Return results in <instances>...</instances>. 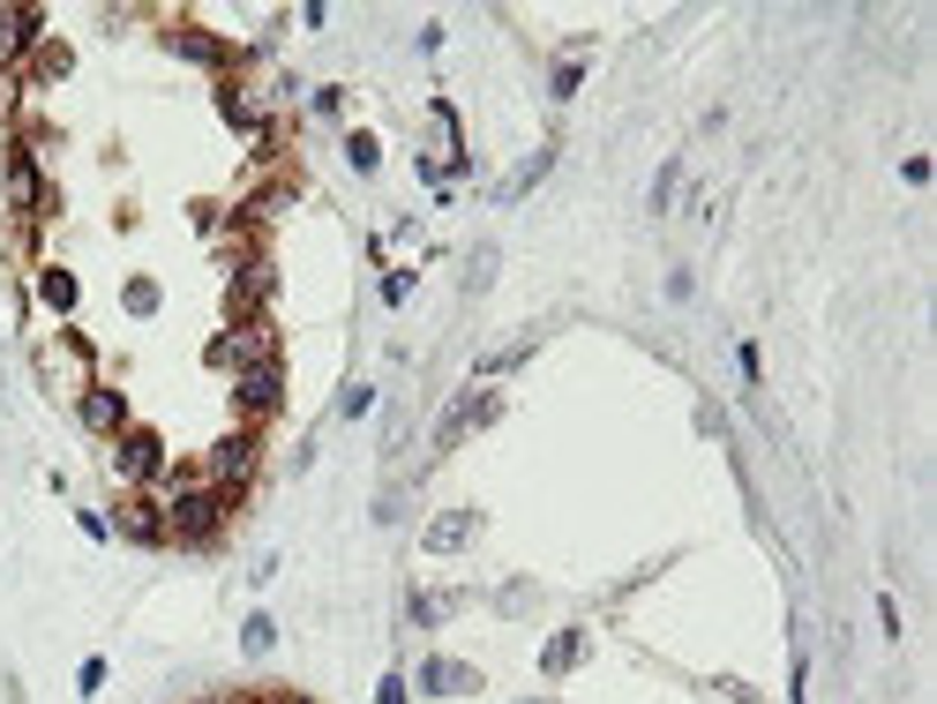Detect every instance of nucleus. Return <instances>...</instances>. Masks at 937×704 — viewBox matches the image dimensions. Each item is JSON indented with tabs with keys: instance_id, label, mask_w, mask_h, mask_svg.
Returning a JSON list of instances; mask_svg holds the SVG:
<instances>
[{
	"instance_id": "nucleus-1",
	"label": "nucleus",
	"mask_w": 937,
	"mask_h": 704,
	"mask_svg": "<svg viewBox=\"0 0 937 704\" xmlns=\"http://www.w3.org/2000/svg\"><path fill=\"white\" fill-rule=\"evenodd\" d=\"M217 525H225V495H217L211 480H203V488H172L166 539H217Z\"/></svg>"
},
{
	"instance_id": "nucleus-6",
	"label": "nucleus",
	"mask_w": 937,
	"mask_h": 704,
	"mask_svg": "<svg viewBox=\"0 0 937 704\" xmlns=\"http://www.w3.org/2000/svg\"><path fill=\"white\" fill-rule=\"evenodd\" d=\"M488 420H503V398H495V390H466V398H458V413H443V427H435V450H450V443L480 435Z\"/></svg>"
},
{
	"instance_id": "nucleus-22",
	"label": "nucleus",
	"mask_w": 937,
	"mask_h": 704,
	"mask_svg": "<svg viewBox=\"0 0 937 704\" xmlns=\"http://www.w3.org/2000/svg\"><path fill=\"white\" fill-rule=\"evenodd\" d=\"M121 308H129V315H158V286H150V278H129Z\"/></svg>"
},
{
	"instance_id": "nucleus-27",
	"label": "nucleus",
	"mask_w": 937,
	"mask_h": 704,
	"mask_svg": "<svg viewBox=\"0 0 937 704\" xmlns=\"http://www.w3.org/2000/svg\"><path fill=\"white\" fill-rule=\"evenodd\" d=\"M376 704H405V674H383V690H376Z\"/></svg>"
},
{
	"instance_id": "nucleus-21",
	"label": "nucleus",
	"mask_w": 937,
	"mask_h": 704,
	"mask_svg": "<svg viewBox=\"0 0 937 704\" xmlns=\"http://www.w3.org/2000/svg\"><path fill=\"white\" fill-rule=\"evenodd\" d=\"M450 607H458V592H443V600H435V592H413V607H405V615H413V622H443Z\"/></svg>"
},
{
	"instance_id": "nucleus-4",
	"label": "nucleus",
	"mask_w": 937,
	"mask_h": 704,
	"mask_svg": "<svg viewBox=\"0 0 937 704\" xmlns=\"http://www.w3.org/2000/svg\"><path fill=\"white\" fill-rule=\"evenodd\" d=\"M211 368L225 375H241V368H263L270 360V323H233L225 337H211V353H203Z\"/></svg>"
},
{
	"instance_id": "nucleus-19",
	"label": "nucleus",
	"mask_w": 937,
	"mask_h": 704,
	"mask_svg": "<svg viewBox=\"0 0 937 704\" xmlns=\"http://www.w3.org/2000/svg\"><path fill=\"white\" fill-rule=\"evenodd\" d=\"M172 45H180L188 60H203V68H225V45H217V38H203V31H180Z\"/></svg>"
},
{
	"instance_id": "nucleus-16",
	"label": "nucleus",
	"mask_w": 937,
	"mask_h": 704,
	"mask_svg": "<svg viewBox=\"0 0 937 704\" xmlns=\"http://www.w3.org/2000/svg\"><path fill=\"white\" fill-rule=\"evenodd\" d=\"M38 300L68 315V308H76V278H68V270H38Z\"/></svg>"
},
{
	"instance_id": "nucleus-7",
	"label": "nucleus",
	"mask_w": 937,
	"mask_h": 704,
	"mask_svg": "<svg viewBox=\"0 0 937 704\" xmlns=\"http://www.w3.org/2000/svg\"><path fill=\"white\" fill-rule=\"evenodd\" d=\"M76 420H83L90 435H121L129 427V398L105 390V382H90V390H76Z\"/></svg>"
},
{
	"instance_id": "nucleus-5",
	"label": "nucleus",
	"mask_w": 937,
	"mask_h": 704,
	"mask_svg": "<svg viewBox=\"0 0 937 704\" xmlns=\"http://www.w3.org/2000/svg\"><path fill=\"white\" fill-rule=\"evenodd\" d=\"M278 398H286V375H278V360H263V368H241V375H233V405H241V420H270V413H278Z\"/></svg>"
},
{
	"instance_id": "nucleus-24",
	"label": "nucleus",
	"mask_w": 937,
	"mask_h": 704,
	"mask_svg": "<svg viewBox=\"0 0 937 704\" xmlns=\"http://www.w3.org/2000/svg\"><path fill=\"white\" fill-rule=\"evenodd\" d=\"M76 690H83V697H98V690H105V660H83V667H76Z\"/></svg>"
},
{
	"instance_id": "nucleus-25",
	"label": "nucleus",
	"mask_w": 937,
	"mask_h": 704,
	"mask_svg": "<svg viewBox=\"0 0 937 704\" xmlns=\"http://www.w3.org/2000/svg\"><path fill=\"white\" fill-rule=\"evenodd\" d=\"M76 525H83L90 539H113V517H105V510H83V517H76Z\"/></svg>"
},
{
	"instance_id": "nucleus-3",
	"label": "nucleus",
	"mask_w": 937,
	"mask_h": 704,
	"mask_svg": "<svg viewBox=\"0 0 937 704\" xmlns=\"http://www.w3.org/2000/svg\"><path fill=\"white\" fill-rule=\"evenodd\" d=\"M256 457H263V443L248 435V427H241V435H225V443H211V457H203V465H211V488H217V495L248 488V480H256Z\"/></svg>"
},
{
	"instance_id": "nucleus-2",
	"label": "nucleus",
	"mask_w": 937,
	"mask_h": 704,
	"mask_svg": "<svg viewBox=\"0 0 937 704\" xmlns=\"http://www.w3.org/2000/svg\"><path fill=\"white\" fill-rule=\"evenodd\" d=\"M113 472H121V480H135V488L166 480V443H158L150 427H121V435H113Z\"/></svg>"
},
{
	"instance_id": "nucleus-10",
	"label": "nucleus",
	"mask_w": 937,
	"mask_h": 704,
	"mask_svg": "<svg viewBox=\"0 0 937 704\" xmlns=\"http://www.w3.org/2000/svg\"><path fill=\"white\" fill-rule=\"evenodd\" d=\"M472 525H480L472 510H443V517L427 525V555H458V547L472 539Z\"/></svg>"
},
{
	"instance_id": "nucleus-9",
	"label": "nucleus",
	"mask_w": 937,
	"mask_h": 704,
	"mask_svg": "<svg viewBox=\"0 0 937 704\" xmlns=\"http://www.w3.org/2000/svg\"><path fill=\"white\" fill-rule=\"evenodd\" d=\"M113 533H129V539H143V547H158V539H166V510H158V502H129V510L113 517Z\"/></svg>"
},
{
	"instance_id": "nucleus-12",
	"label": "nucleus",
	"mask_w": 937,
	"mask_h": 704,
	"mask_svg": "<svg viewBox=\"0 0 937 704\" xmlns=\"http://www.w3.org/2000/svg\"><path fill=\"white\" fill-rule=\"evenodd\" d=\"M263 292H270V270H263V262H241V278H233V315H241V323H256Z\"/></svg>"
},
{
	"instance_id": "nucleus-20",
	"label": "nucleus",
	"mask_w": 937,
	"mask_h": 704,
	"mask_svg": "<svg viewBox=\"0 0 937 704\" xmlns=\"http://www.w3.org/2000/svg\"><path fill=\"white\" fill-rule=\"evenodd\" d=\"M376 413V390H368V382H345L338 390V420H368Z\"/></svg>"
},
{
	"instance_id": "nucleus-8",
	"label": "nucleus",
	"mask_w": 937,
	"mask_h": 704,
	"mask_svg": "<svg viewBox=\"0 0 937 704\" xmlns=\"http://www.w3.org/2000/svg\"><path fill=\"white\" fill-rule=\"evenodd\" d=\"M421 690H427V697H472V690H480V667L427 660V667H421Z\"/></svg>"
},
{
	"instance_id": "nucleus-18",
	"label": "nucleus",
	"mask_w": 937,
	"mask_h": 704,
	"mask_svg": "<svg viewBox=\"0 0 937 704\" xmlns=\"http://www.w3.org/2000/svg\"><path fill=\"white\" fill-rule=\"evenodd\" d=\"M345 158H353V172H376L383 166V143H376L368 127H353V135H345Z\"/></svg>"
},
{
	"instance_id": "nucleus-29",
	"label": "nucleus",
	"mask_w": 937,
	"mask_h": 704,
	"mask_svg": "<svg viewBox=\"0 0 937 704\" xmlns=\"http://www.w3.org/2000/svg\"><path fill=\"white\" fill-rule=\"evenodd\" d=\"M270 704H308V697H270Z\"/></svg>"
},
{
	"instance_id": "nucleus-14",
	"label": "nucleus",
	"mask_w": 937,
	"mask_h": 704,
	"mask_svg": "<svg viewBox=\"0 0 937 704\" xmlns=\"http://www.w3.org/2000/svg\"><path fill=\"white\" fill-rule=\"evenodd\" d=\"M8 195H15V210H38V203H45V188H38V166H31L23 150L8 158Z\"/></svg>"
},
{
	"instance_id": "nucleus-30",
	"label": "nucleus",
	"mask_w": 937,
	"mask_h": 704,
	"mask_svg": "<svg viewBox=\"0 0 937 704\" xmlns=\"http://www.w3.org/2000/svg\"><path fill=\"white\" fill-rule=\"evenodd\" d=\"M533 704H540V697H533Z\"/></svg>"
},
{
	"instance_id": "nucleus-17",
	"label": "nucleus",
	"mask_w": 937,
	"mask_h": 704,
	"mask_svg": "<svg viewBox=\"0 0 937 704\" xmlns=\"http://www.w3.org/2000/svg\"><path fill=\"white\" fill-rule=\"evenodd\" d=\"M241 652H256V660H263V652H278V622L248 615V622H241Z\"/></svg>"
},
{
	"instance_id": "nucleus-11",
	"label": "nucleus",
	"mask_w": 937,
	"mask_h": 704,
	"mask_svg": "<svg viewBox=\"0 0 937 704\" xmlns=\"http://www.w3.org/2000/svg\"><path fill=\"white\" fill-rule=\"evenodd\" d=\"M31 38H38V8H0V60L31 53Z\"/></svg>"
},
{
	"instance_id": "nucleus-15",
	"label": "nucleus",
	"mask_w": 937,
	"mask_h": 704,
	"mask_svg": "<svg viewBox=\"0 0 937 704\" xmlns=\"http://www.w3.org/2000/svg\"><path fill=\"white\" fill-rule=\"evenodd\" d=\"M555 166V150H533V158H525V166L511 172V180H503V188H495V203H517V195H525V188H540V172Z\"/></svg>"
},
{
	"instance_id": "nucleus-13",
	"label": "nucleus",
	"mask_w": 937,
	"mask_h": 704,
	"mask_svg": "<svg viewBox=\"0 0 937 704\" xmlns=\"http://www.w3.org/2000/svg\"><path fill=\"white\" fill-rule=\"evenodd\" d=\"M578 660H585V629H555L548 652H540V674H570Z\"/></svg>"
},
{
	"instance_id": "nucleus-26",
	"label": "nucleus",
	"mask_w": 937,
	"mask_h": 704,
	"mask_svg": "<svg viewBox=\"0 0 937 704\" xmlns=\"http://www.w3.org/2000/svg\"><path fill=\"white\" fill-rule=\"evenodd\" d=\"M405 292H413V270H390V278H383V300H390V308H398V300H405Z\"/></svg>"
},
{
	"instance_id": "nucleus-28",
	"label": "nucleus",
	"mask_w": 937,
	"mask_h": 704,
	"mask_svg": "<svg viewBox=\"0 0 937 704\" xmlns=\"http://www.w3.org/2000/svg\"><path fill=\"white\" fill-rule=\"evenodd\" d=\"M203 704H248V697H203Z\"/></svg>"
},
{
	"instance_id": "nucleus-23",
	"label": "nucleus",
	"mask_w": 937,
	"mask_h": 704,
	"mask_svg": "<svg viewBox=\"0 0 937 704\" xmlns=\"http://www.w3.org/2000/svg\"><path fill=\"white\" fill-rule=\"evenodd\" d=\"M578 83H585V60H555V76H548V90H555V98H570Z\"/></svg>"
}]
</instances>
